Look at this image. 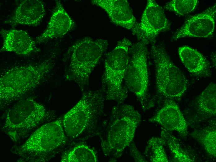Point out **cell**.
<instances>
[{
	"label": "cell",
	"mask_w": 216,
	"mask_h": 162,
	"mask_svg": "<svg viewBox=\"0 0 216 162\" xmlns=\"http://www.w3.org/2000/svg\"><path fill=\"white\" fill-rule=\"evenodd\" d=\"M141 116L132 105L118 103L112 108L108 122L104 123L105 130L99 134L101 148L107 157H120L126 148L133 142Z\"/></svg>",
	"instance_id": "6da1fadb"
},
{
	"label": "cell",
	"mask_w": 216,
	"mask_h": 162,
	"mask_svg": "<svg viewBox=\"0 0 216 162\" xmlns=\"http://www.w3.org/2000/svg\"><path fill=\"white\" fill-rule=\"evenodd\" d=\"M54 56L40 63L12 67L2 73L0 77V108L20 100L37 87L52 69Z\"/></svg>",
	"instance_id": "7a4b0ae2"
},
{
	"label": "cell",
	"mask_w": 216,
	"mask_h": 162,
	"mask_svg": "<svg viewBox=\"0 0 216 162\" xmlns=\"http://www.w3.org/2000/svg\"><path fill=\"white\" fill-rule=\"evenodd\" d=\"M108 45L107 40L85 37L69 49L65 58L67 65L65 80L73 81L83 92L88 86L90 75Z\"/></svg>",
	"instance_id": "3957f363"
},
{
	"label": "cell",
	"mask_w": 216,
	"mask_h": 162,
	"mask_svg": "<svg viewBox=\"0 0 216 162\" xmlns=\"http://www.w3.org/2000/svg\"><path fill=\"white\" fill-rule=\"evenodd\" d=\"M105 100L101 88L83 92L80 99L62 118L67 135L74 139L95 130L104 113Z\"/></svg>",
	"instance_id": "277c9868"
},
{
	"label": "cell",
	"mask_w": 216,
	"mask_h": 162,
	"mask_svg": "<svg viewBox=\"0 0 216 162\" xmlns=\"http://www.w3.org/2000/svg\"><path fill=\"white\" fill-rule=\"evenodd\" d=\"M62 119L43 125L22 144L13 150L21 161L41 162L49 160L65 144L67 138Z\"/></svg>",
	"instance_id": "5b68a950"
},
{
	"label": "cell",
	"mask_w": 216,
	"mask_h": 162,
	"mask_svg": "<svg viewBox=\"0 0 216 162\" xmlns=\"http://www.w3.org/2000/svg\"><path fill=\"white\" fill-rule=\"evenodd\" d=\"M131 41L124 38L119 41L105 58L102 77V88L105 100L123 103L128 90L123 84L129 60Z\"/></svg>",
	"instance_id": "8992f818"
},
{
	"label": "cell",
	"mask_w": 216,
	"mask_h": 162,
	"mask_svg": "<svg viewBox=\"0 0 216 162\" xmlns=\"http://www.w3.org/2000/svg\"><path fill=\"white\" fill-rule=\"evenodd\" d=\"M43 105L31 98L20 99L7 111L2 129L14 143L28 136L48 117Z\"/></svg>",
	"instance_id": "52a82bcc"
},
{
	"label": "cell",
	"mask_w": 216,
	"mask_h": 162,
	"mask_svg": "<svg viewBox=\"0 0 216 162\" xmlns=\"http://www.w3.org/2000/svg\"><path fill=\"white\" fill-rule=\"evenodd\" d=\"M151 53L155 66L158 92L171 99L180 98L188 86V81L184 75L171 60L162 45L153 44Z\"/></svg>",
	"instance_id": "ba28073f"
},
{
	"label": "cell",
	"mask_w": 216,
	"mask_h": 162,
	"mask_svg": "<svg viewBox=\"0 0 216 162\" xmlns=\"http://www.w3.org/2000/svg\"><path fill=\"white\" fill-rule=\"evenodd\" d=\"M146 45L139 41L131 46L129 62L124 80L127 89L136 96L144 110L148 106L149 75Z\"/></svg>",
	"instance_id": "9c48e42d"
},
{
	"label": "cell",
	"mask_w": 216,
	"mask_h": 162,
	"mask_svg": "<svg viewBox=\"0 0 216 162\" xmlns=\"http://www.w3.org/2000/svg\"><path fill=\"white\" fill-rule=\"evenodd\" d=\"M170 24L162 8L153 0H148L140 21L131 30L138 40L146 45L154 42L161 32L169 30Z\"/></svg>",
	"instance_id": "30bf717a"
},
{
	"label": "cell",
	"mask_w": 216,
	"mask_h": 162,
	"mask_svg": "<svg viewBox=\"0 0 216 162\" xmlns=\"http://www.w3.org/2000/svg\"><path fill=\"white\" fill-rule=\"evenodd\" d=\"M216 4L186 20L172 38L176 40L186 37L206 38L211 36L215 28Z\"/></svg>",
	"instance_id": "8fae6325"
},
{
	"label": "cell",
	"mask_w": 216,
	"mask_h": 162,
	"mask_svg": "<svg viewBox=\"0 0 216 162\" xmlns=\"http://www.w3.org/2000/svg\"><path fill=\"white\" fill-rule=\"evenodd\" d=\"M149 120L160 124L169 131H176L183 137L187 135V123L178 105L171 99L166 101L162 107Z\"/></svg>",
	"instance_id": "7c38bea8"
},
{
	"label": "cell",
	"mask_w": 216,
	"mask_h": 162,
	"mask_svg": "<svg viewBox=\"0 0 216 162\" xmlns=\"http://www.w3.org/2000/svg\"><path fill=\"white\" fill-rule=\"evenodd\" d=\"M91 2L104 10L114 24L131 30L136 19L128 2L126 0H93Z\"/></svg>",
	"instance_id": "4fadbf2b"
},
{
	"label": "cell",
	"mask_w": 216,
	"mask_h": 162,
	"mask_svg": "<svg viewBox=\"0 0 216 162\" xmlns=\"http://www.w3.org/2000/svg\"><path fill=\"white\" fill-rule=\"evenodd\" d=\"M74 22L65 9L60 1H56V5L44 32L37 37L36 44L44 43L49 40L61 37L71 31Z\"/></svg>",
	"instance_id": "5bb4252c"
},
{
	"label": "cell",
	"mask_w": 216,
	"mask_h": 162,
	"mask_svg": "<svg viewBox=\"0 0 216 162\" xmlns=\"http://www.w3.org/2000/svg\"><path fill=\"white\" fill-rule=\"evenodd\" d=\"M45 12L44 5L42 1L23 0L6 22L12 26L19 25L36 26L43 19Z\"/></svg>",
	"instance_id": "9a60e30c"
},
{
	"label": "cell",
	"mask_w": 216,
	"mask_h": 162,
	"mask_svg": "<svg viewBox=\"0 0 216 162\" xmlns=\"http://www.w3.org/2000/svg\"><path fill=\"white\" fill-rule=\"evenodd\" d=\"M3 43L0 51L27 55L36 49L35 42L25 31L16 29L2 30Z\"/></svg>",
	"instance_id": "2e32d148"
},
{
	"label": "cell",
	"mask_w": 216,
	"mask_h": 162,
	"mask_svg": "<svg viewBox=\"0 0 216 162\" xmlns=\"http://www.w3.org/2000/svg\"><path fill=\"white\" fill-rule=\"evenodd\" d=\"M178 53L182 62L190 72L203 77L210 76L211 70L208 61L197 50L184 46L179 48Z\"/></svg>",
	"instance_id": "e0dca14e"
},
{
	"label": "cell",
	"mask_w": 216,
	"mask_h": 162,
	"mask_svg": "<svg viewBox=\"0 0 216 162\" xmlns=\"http://www.w3.org/2000/svg\"><path fill=\"white\" fill-rule=\"evenodd\" d=\"M196 106L200 112L211 116L216 114V85L214 83L209 84L198 96Z\"/></svg>",
	"instance_id": "ac0fdd59"
},
{
	"label": "cell",
	"mask_w": 216,
	"mask_h": 162,
	"mask_svg": "<svg viewBox=\"0 0 216 162\" xmlns=\"http://www.w3.org/2000/svg\"><path fill=\"white\" fill-rule=\"evenodd\" d=\"M95 151L86 145L80 144L75 146L63 154L61 161L66 162H97Z\"/></svg>",
	"instance_id": "d6986e66"
},
{
	"label": "cell",
	"mask_w": 216,
	"mask_h": 162,
	"mask_svg": "<svg viewBox=\"0 0 216 162\" xmlns=\"http://www.w3.org/2000/svg\"><path fill=\"white\" fill-rule=\"evenodd\" d=\"M191 136L203 147L206 151L214 157L216 156V130L212 127L195 130Z\"/></svg>",
	"instance_id": "ffe728a7"
},
{
	"label": "cell",
	"mask_w": 216,
	"mask_h": 162,
	"mask_svg": "<svg viewBox=\"0 0 216 162\" xmlns=\"http://www.w3.org/2000/svg\"><path fill=\"white\" fill-rule=\"evenodd\" d=\"M165 145L161 137H152L147 142L144 153L145 156L151 162H169L164 149Z\"/></svg>",
	"instance_id": "44dd1931"
},
{
	"label": "cell",
	"mask_w": 216,
	"mask_h": 162,
	"mask_svg": "<svg viewBox=\"0 0 216 162\" xmlns=\"http://www.w3.org/2000/svg\"><path fill=\"white\" fill-rule=\"evenodd\" d=\"M161 137L164 141L171 153L174 160L178 162H191L193 160L181 147L177 139L169 132L162 128Z\"/></svg>",
	"instance_id": "7402d4cb"
},
{
	"label": "cell",
	"mask_w": 216,
	"mask_h": 162,
	"mask_svg": "<svg viewBox=\"0 0 216 162\" xmlns=\"http://www.w3.org/2000/svg\"><path fill=\"white\" fill-rule=\"evenodd\" d=\"M197 0H173L168 2L164 8L181 16L187 15L193 11L197 6Z\"/></svg>",
	"instance_id": "603a6c76"
},
{
	"label": "cell",
	"mask_w": 216,
	"mask_h": 162,
	"mask_svg": "<svg viewBox=\"0 0 216 162\" xmlns=\"http://www.w3.org/2000/svg\"><path fill=\"white\" fill-rule=\"evenodd\" d=\"M130 155L136 162L146 161L143 156L137 149L134 143L132 142L129 145Z\"/></svg>",
	"instance_id": "cb8c5ba5"
}]
</instances>
